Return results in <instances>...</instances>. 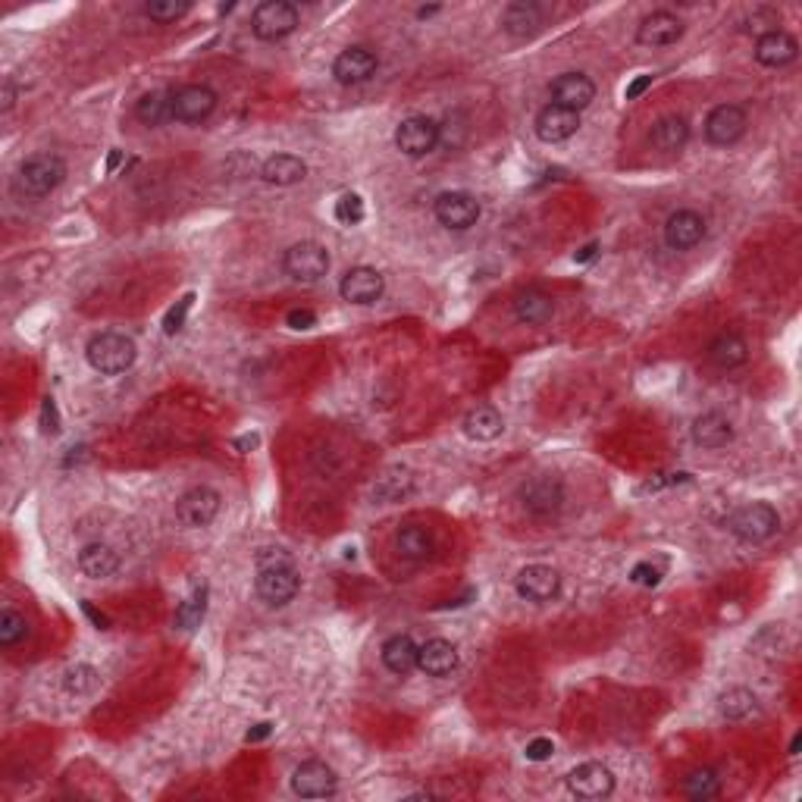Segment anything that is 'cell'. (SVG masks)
I'll return each mask as SVG.
<instances>
[{
  "label": "cell",
  "instance_id": "obj_1",
  "mask_svg": "<svg viewBox=\"0 0 802 802\" xmlns=\"http://www.w3.org/2000/svg\"><path fill=\"white\" fill-rule=\"evenodd\" d=\"M254 568H257L254 589L270 608H282L298 596L301 574L295 568V558L286 549H279V546L261 549L254 558Z\"/></svg>",
  "mask_w": 802,
  "mask_h": 802
},
{
  "label": "cell",
  "instance_id": "obj_2",
  "mask_svg": "<svg viewBox=\"0 0 802 802\" xmlns=\"http://www.w3.org/2000/svg\"><path fill=\"white\" fill-rule=\"evenodd\" d=\"M85 358H88L91 370H98L101 376H120L135 364L138 348L123 333H101L88 342Z\"/></svg>",
  "mask_w": 802,
  "mask_h": 802
},
{
  "label": "cell",
  "instance_id": "obj_3",
  "mask_svg": "<svg viewBox=\"0 0 802 802\" xmlns=\"http://www.w3.org/2000/svg\"><path fill=\"white\" fill-rule=\"evenodd\" d=\"M66 179V160L57 154H32L16 173V188L26 198H44Z\"/></svg>",
  "mask_w": 802,
  "mask_h": 802
},
{
  "label": "cell",
  "instance_id": "obj_4",
  "mask_svg": "<svg viewBox=\"0 0 802 802\" xmlns=\"http://www.w3.org/2000/svg\"><path fill=\"white\" fill-rule=\"evenodd\" d=\"M777 527H781V514H777L768 502H749L727 517V530L740 542H749V546L752 542L771 539L777 533Z\"/></svg>",
  "mask_w": 802,
  "mask_h": 802
},
{
  "label": "cell",
  "instance_id": "obj_5",
  "mask_svg": "<svg viewBox=\"0 0 802 802\" xmlns=\"http://www.w3.org/2000/svg\"><path fill=\"white\" fill-rule=\"evenodd\" d=\"M298 29V7L289 0H264L251 13V32L261 41H282Z\"/></svg>",
  "mask_w": 802,
  "mask_h": 802
},
{
  "label": "cell",
  "instance_id": "obj_6",
  "mask_svg": "<svg viewBox=\"0 0 802 802\" xmlns=\"http://www.w3.org/2000/svg\"><path fill=\"white\" fill-rule=\"evenodd\" d=\"M517 502L533 517H552L564 505V483L552 474H539L517 489Z\"/></svg>",
  "mask_w": 802,
  "mask_h": 802
},
{
  "label": "cell",
  "instance_id": "obj_7",
  "mask_svg": "<svg viewBox=\"0 0 802 802\" xmlns=\"http://www.w3.org/2000/svg\"><path fill=\"white\" fill-rule=\"evenodd\" d=\"M442 138V126L430 116H408L401 120V126L395 129V148L405 157H427L436 151Z\"/></svg>",
  "mask_w": 802,
  "mask_h": 802
},
{
  "label": "cell",
  "instance_id": "obj_8",
  "mask_svg": "<svg viewBox=\"0 0 802 802\" xmlns=\"http://www.w3.org/2000/svg\"><path fill=\"white\" fill-rule=\"evenodd\" d=\"M282 270L295 282H317L329 273V251L320 242H298L282 254Z\"/></svg>",
  "mask_w": 802,
  "mask_h": 802
},
{
  "label": "cell",
  "instance_id": "obj_9",
  "mask_svg": "<svg viewBox=\"0 0 802 802\" xmlns=\"http://www.w3.org/2000/svg\"><path fill=\"white\" fill-rule=\"evenodd\" d=\"M220 492L217 489H210V486H195V489H188L185 495H179V502H176V517L185 524V527H192V530H201V527H210L214 524V517L220 514Z\"/></svg>",
  "mask_w": 802,
  "mask_h": 802
},
{
  "label": "cell",
  "instance_id": "obj_10",
  "mask_svg": "<svg viewBox=\"0 0 802 802\" xmlns=\"http://www.w3.org/2000/svg\"><path fill=\"white\" fill-rule=\"evenodd\" d=\"M433 214L445 229H458L461 232V229L477 226L483 207L470 192H442L433 201Z\"/></svg>",
  "mask_w": 802,
  "mask_h": 802
},
{
  "label": "cell",
  "instance_id": "obj_11",
  "mask_svg": "<svg viewBox=\"0 0 802 802\" xmlns=\"http://www.w3.org/2000/svg\"><path fill=\"white\" fill-rule=\"evenodd\" d=\"M217 91L210 85H182L173 91V120L179 123H204L217 110Z\"/></svg>",
  "mask_w": 802,
  "mask_h": 802
},
{
  "label": "cell",
  "instance_id": "obj_12",
  "mask_svg": "<svg viewBox=\"0 0 802 802\" xmlns=\"http://www.w3.org/2000/svg\"><path fill=\"white\" fill-rule=\"evenodd\" d=\"M514 589L524 602L542 605L552 602L561 593V574L549 564H527V568L514 577Z\"/></svg>",
  "mask_w": 802,
  "mask_h": 802
},
{
  "label": "cell",
  "instance_id": "obj_13",
  "mask_svg": "<svg viewBox=\"0 0 802 802\" xmlns=\"http://www.w3.org/2000/svg\"><path fill=\"white\" fill-rule=\"evenodd\" d=\"M292 790L301 796V799H326V796H336L339 790V777L336 771L329 768L326 762H301L292 774Z\"/></svg>",
  "mask_w": 802,
  "mask_h": 802
},
{
  "label": "cell",
  "instance_id": "obj_14",
  "mask_svg": "<svg viewBox=\"0 0 802 802\" xmlns=\"http://www.w3.org/2000/svg\"><path fill=\"white\" fill-rule=\"evenodd\" d=\"M746 126H749V120H746V110L740 104H718L709 116H705V138L718 148H727L743 138Z\"/></svg>",
  "mask_w": 802,
  "mask_h": 802
},
{
  "label": "cell",
  "instance_id": "obj_15",
  "mask_svg": "<svg viewBox=\"0 0 802 802\" xmlns=\"http://www.w3.org/2000/svg\"><path fill=\"white\" fill-rule=\"evenodd\" d=\"M386 292V276L373 267H351L342 282H339V295L348 301V304H376Z\"/></svg>",
  "mask_w": 802,
  "mask_h": 802
},
{
  "label": "cell",
  "instance_id": "obj_16",
  "mask_svg": "<svg viewBox=\"0 0 802 802\" xmlns=\"http://www.w3.org/2000/svg\"><path fill=\"white\" fill-rule=\"evenodd\" d=\"M568 790L577 799H605L615 793V774L602 762H583L568 774Z\"/></svg>",
  "mask_w": 802,
  "mask_h": 802
},
{
  "label": "cell",
  "instance_id": "obj_17",
  "mask_svg": "<svg viewBox=\"0 0 802 802\" xmlns=\"http://www.w3.org/2000/svg\"><path fill=\"white\" fill-rule=\"evenodd\" d=\"M376 66H380V57L370 47H345L333 63V76L339 85H364L376 76Z\"/></svg>",
  "mask_w": 802,
  "mask_h": 802
},
{
  "label": "cell",
  "instance_id": "obj_18",
  "mask_svg": "<svg viewBox=\"0 0 802 802\" xmlns=\"http://www.w3.org/2000/svg\"><path fill=\"white\" fill-rule=\"evenodd\" d=\"M577 129H580V113L568 107L549 104L536 113V135L539 141H546V145H561V141L577 135Z\"/></svg>",
  "mask_w": 802,
  "mask_h": 802
},
{
  "label": "cell",
  "instance_id": "obj_19",
  "mask_svg": "<svg viewBox=\"0 0 802 802\" xmlns=\"http://www.w3.org/2000/svg\"><path fill=\"white\" fill-rule=\"evenodd\" d=\"M705 239V220L696 210H674L665 223V245L671 251H690Z\"/></svg>",
  "mask_w": 802,
  "mask_h": 802
},
{
  "label": "cell",
  "instance_id": "obj_20",
  "mask_svg": "<svg viewBox=\"0 0 802 802\" xmlns=\"http://www.w3.org/2000/svg\"><path fill=\"white\" fill-rule=\"evenodd\" d=\"M542 22H546V7L533 4V0H514L502 13V29L511 38H533L542 29Z\"/></svg>",
  "mask_w": 802,
  "mask_h": 802
},
{
  "label": "cell",
  "instance_id": "obj_21",
  "mask_svg": "<svg viewBox=\"0 0 802 802\" xmlns=\"http://www.w3.org/2000/svg\"><path fill=\"white\" fill-rule=\"evenodd\" d=\"M552 98H555L552 104L568 107V110L580 113L583 107L593 104V98H596V85H593V79L583 76V73H564V76H558V79L552 82Z\"/></svg>",
  "mask_w": 802,
  "mask_h": 802
},
{
  "label": "cell",
  "instance_id": "obj_22",
  "mask_svg": "<svg viewBox=\"0 0 802 802\" xmlns=\"http://www.w3.org/2000/svg\"><path fill=\"white\" fill-rule=\"evenodd\" d=\"M680 35H683V22L668 10L649 13L640 22V29H636V41L643 47H668V44H677Z\"/></svg>",
  "mask_w": 802,
  "mask_h": 802
},
{
  "label": "cell",
  "instance_id": "obj_23",
  "mask_svg": "<svg viewBox=\"0 0 802 802\" xmlns=\"http://www.w3.org/2000/svg\"><path fill=\"white\" fill-rule=\"evenodd\" d=\"M799 54V44L790 32H781V29H774V32H765L759 41H756V60L768 69H781L787 63H793Z\"/></svg>",
  "mask_w": 802,
  "mask_h": 802
},
{
  "label": "cell",
  "instance_id": "obj_24",
  "mask_svg": "<svg viewBox=\"0 0 802 802\" xmlns=\"http://www.w3.org/2000/svg\"><path fill=\"white\" fill-rule=\"evenodd\" d=\"M417 668L427 677H448L458 668V649L448 640H427L417 649Z\"/></svg>",
  "mask_w": 802,
  "mask_h": 802
},
{
  "label": "cell",
  "instance_id": "obj_25",
  "mask_svg": "<svg viewBox=\"0 0 802 802\" xmlns=\"http://www.w3.org/2000/svg\"><path fill=\"white\" fill-rule=\"evenodd\" d=\"M693 442L702 448H724L734 442V423L718 411H705L693 420Z\"/></svg>",
  "mask_w": 802,
  "mask_h": 802
},
{
  "label": "cell",
  "instance_id": "obj_26",
  "mask_svg": "<svg viewBox=\"0 0 802 802\" xmlns=\"http://www.w3.org/2000/svg\"><path fill=\"white\" fill-rule=\"evenodd\" d=\"M79 571L91 580H107L120 571V555L107 542H88L79 552Z\"/></svg>",
  "mask_w": 802,
  "mask_h": 802
},
{
  "label": "cell",
  "instance_id": "obj_27",
  "mask_svg": "<svg viewBox=\"0 0 802 802\" xmlns=\"http://www.w3.org/2000/svg\"><path fill=\"white\" fill-rule=\"evenodd\" d=\"M461 430L470 442H492L505 433V417L492 405H477L461 423Z\"/></svg>",
  "mask_w": 802,
  "mask_h": 802
},
{
  "label": "cell",
  "instance_id": "obj_28",
  "mask_svg": "<svg viewBox=\"0 0 802 802\" xmlns=\"http://www.w3.org/2000/svg\"><path fill=\"white\" fill-rule=\"evenodd\" d=\"M304 176H308V163L295 154H273L270 160H264L261 167V179L267 185H276V188H289V185H298Z\"/></svg>",
  "mask_w": 802,
  "mask_h": 802
},
{
  "label": "cell",
  "instance_id": "obj_29",
  "mask_svg": "<svg viewBox=\"0 0 802 802\" xmlns=\"http://www.w3.org/2000/svg\"><path fill=\"white\" fill-rule=\"evenodd\" d=\"M555 314V301L542 289H524L514 295V317L527 326H542L549 323Z\"/></svg>",
  "mask_w": 802,
  "mask_h": 802
},
{
  "label": "cell",
  "instance_id": "obj_30",
  "mask_svg": "<svg viewBox=\"0 0 802 802\" xmlns=\"http://www.w3.org/2000/svg\"><path fill=\"white\" fill-rule=\"evenodd\" d=\"M417 643L411 640L408 633H395L386 640L383 646V665L398 674V677H408L411 671H417Z\"/></svg>",
  "mask_w": 802,
  "mask_h": 802
},
{
  "label": "cell",
  "instance_id": "obj_31",
  "mask_svg": "<svg viewBox=\"0 0 802 802\" xmlns=\"http://www.w3.org/2000/svg\"><path fill=\"white\" fill-rule=\"evenodd\" d=\"M709 361L721 370H734L749 361V345L740 333H721L709 345Z\"/></svg>",
  "mask_w": 802,
  "mask_h": 802
},
{
  "label": "cell",
  "instance_id": "obj_32",
  "mask_svg": "<svg viewBox=\"0 0 802 802\" xmlns=\"http://www.w3.org/2000/svg\"><path fill=\"white\" fill-rule=\"evenodd\" d=\"M649 141H652L658 151L674 154V151H680L690 141V123L683 120V116H674V113L671 116H662V120L652 126Z\"/></svg>",
  "mask_w": 802,
  "mask_h": 802
},
{
  "label": "cell",
  "instance_id": "obj_33",
  "mask_svg": "<svg viewBox=\"0 0 802 802\" xmlns=\"http://www.w3.org/2000/svg\"><path fill=\"white\" fill-rule=\"evenodd\" d=\"M395 549H398L401 558H408V561H427L436 552V542H433V536L423 530V527H414L411 524V527H401L398 530Z\"/></svg>",
  "mask_w": 802,
  "mask_h": 802
},
{
  "label": "cell",
  "instance_id": "obj_34",
  "mask_svg": "<svg viewBox=\"0 0 802 802\" xmlns=\"http://www.w3.org/2000/svg\"><path fill=\"white\" fill-rule=\"evenodd\" d=\"M414 489V477H411V470L408 467H392L386 470V474L376 480L373 486V495L380 499L383 505H392V502H401L405 495Z\"/></svg>",
  "mask_w": 802,
  "mask_h": 802
},
{
  "label": "cell",
  "instance_id": "obj_35",
  "mask_svg": "<svg viewBox=\"0 0 802 802\" xmlns=\"http://www.w3.org/2000/svg\"><path fill=\"white\" fill-rule=\"evenodd\" d=\"M718 712L727 721H746L752 715H759V699H756V693H752V690L734 687V690H727L718 699Z\"/></svg>",
  "mask_w": 802,
  "mask_h": 802
},
{
  "label": "cell",
  "instance_id": "obj_36",
  "mask_svg": "<svg viewBox=\"0 0 802 802\" xmlns=\"http://www.w3.org/2000/svg\"><path fill=\"white\" fill-rule=\"evenodd\" d=\"M135 116L145 126H163L167 120H173V94L167 91H151L135 104Z\"/></svg>",
  "mask_w": 802,
  "mask_h": 802
},
{
  "label": "cell",
  "instance_id": "obj_37",
  "mask_svg": "<svg viewBox=\"0 0 802 802\" xmlns=\"http://www.w3.org/2000/svg\"><path fill=\"white\" fill-rule=\"evenodd\" d=\"M718 793H721V777L715 768H696L687 774V781H683V796L693 802L715 799Z\"/></svg>",
  "mask_w": 802,
  "mask_h": 802
},
{
  "label": "cell",
  "instance_id": "obj_38",
  "mask_svg": "<svg viewBox=\"0 0 802 802\" xmlns=\"http://www.w3.org/2000/svg\"><path fill=\"white\" fill-rule=\"evenodd\" d=\"M204 615H207V586L195 589V593L188 596L185 602H179L176 615H173V624L179 630H195V627H201Z\"/></svg>",
  "mask_w": 802,
  "mask_h": 802
},
{
  "label": "cell",
  "instance_id": "obj_39",
  "mask_svg": "<svg viewBox=\"0 0 802 802\" xmlns=\"http://www.w3.org/2000/svg\"><path fill=\"white\" fill-rule=\"evenodd\" d=\"M29 633H32V627H29L26 618L19 615V611H13V608L0 611V646H7V649L19 646Z\"/></svg>",
  "mask_w": 802,
  "mask_h": 802
},
{
  "label": "cell",
  "instance_id": "obj_40",
  "mask_svg": "<svg viewBox=\"0 0 802 802\" xmlns=\"http://www.w3.org/2000/svg\"><path fill=\"white\" fill-rule=\"evenodd\" d=\"M98 683H101V674L94 671L91 665H76V668H69L66 677H63L66 693H73V696H91L94 690H98Z\"/></svg>",
  "mask_w": 802,
  "mask_h": 802
},
{
  "label": "cell",
  "instance_id": "obj_41",
  "mask_svg": "<svg viewBox=\"0 0 802 802\" xmlns=\"http://www.w3.org/2000/svg\"><path fill=\"white\" fill-rule=\"evenodd\" d=\"M188 10H192V4H188V0H148V4H145V16L151 22H160V26L182 19Z\"/></svg>",
  "mask_w": 802,
  "mask_h": 802
},
{
  "label": "cell",
  "instance_id": "obj_42",
  "mask_svg": "<svg viewBox=\"0 0 802 802\" xmlns=\"http://www.w3.org/2000/svg\"><path fill=\"white\" fill-rule=\"evenodd\" d=\"M364 214H367V210H364V198L358 192H345L336 201V220L342 226H358L364 220Z\"/></svg>",
  "mask_w": 802,
  "mask_h": 802
},
{
  "label": "cell",
  "instance_id": "obj_43",
  "mask_svg": "<svg viewBox=\"0 0 802 802\" xmlns=\"http://www.w3.org/2000/svg\"><path fill=\"white\" fill-rule=\"evenodd\" d=\"M192 304H195V295L188 292V295H182L173 308L167 311V317H163V333L167 336H176L179 329L185 326V317H188V311H192Z\"/></svg>",
  "mask_w": 802,
  "mask_h": 802
},
{
  "label": "cell",
  "instance_id": "obj_44",
  "mask_svg": "<svg viewBox=\"0 0 802 802\" xmlns=\"http://www.w3.org/2000/svg\"><path fill=\"white\" fill-rule=\"evenodd\" d=\"M630 580H633L636 586H649V589H652V586L662 583V571H658L655 564H649V561H640V564H636V568L630 571Z\"/></svg>",
  "mask_w": 802,
  "mask_h": 802
},
{
  "label": "cell",
  "instance_id": "obj_45",
  "mask_svg": "<svg viewBox=\"0 0 802 802\" xmlns=\"http://www.w3.org/2000/svg\"><path fill=\"white\" fill-rule=\"evenodd\" d=\"M552 752H555V743H552L549 737H536V740L527 743L524 756H527L530 762H546V759L552 756Z\"/></svg>",
  "mask_w": 802,
  "mask_h": 802
},
{
  "label": "cell",
  "instance_id": "obj_46",
  "mask_svg": "<svg viewBox=\"0 0 802 802\" xmlns=\"http://www.w3.org/2000/svg\"><path fill=\"white\" fill-rule=\"evenodd\" d=\"M289 326L292 329H311L317 323V314L314 311H289Z\"/></svg>",
  "mask_w": 802,
  "mask_h": 802
},
{
  "label": "cell",
  "instance_id": "obj_47",
  "mask_svg": "<svg viewBox=\"0 0 802 802\" xmlns=\"http://www.w3.org/2000/svg\"><path fill=\"white\" fill-rule=\"evenodd\" d=\"M649 85H652V76H636V79H633V82L627 85V91H624V98H627V101H636V98H640V94H643V91H646Z\"/></svg>",
  "mask_w": 802,
  "mask_h": 802
},
{
  "label": "cell",
  "instance_id": "obj_48",
  "mask_svg": "<svg viewBox=\"0 0 802 802\" xmlns=\"http://www.w3.org/2000/svg\"><path fill=\"white\" fill-rule=\"evenodd\" d=\"M4 94H0V110L4 113H10L13 110V104H16V88H13V82L10 79H4V88H0Z\"/></svg>",
  "mask_w": 802,
  "mask_h": 802
},
{
  "label": "cell",
  "instance_id": "obj_49",
  "mask_svg": "<svg viewBox=\"0 0 802 802\" xmlns=\"http://www.w3.org/2000/svg\"><path fill=\"white\" fill-rule=\"evenodd\" d=\"M596 254H599V242H589V245H583V248L574 254V261H577V264H589Z\"/></svg>",
  "mask_w": 802,
  "mask_h": 802
},
{
  "label": "cell",
  "instance_id": "obj_50",
  "mask_svg": "<svg viewBox=\"0 0 802 802\" xmlns=\"http://www.w3.org/2000/svg\"><path fill=\"white\" fill-rule=\"evenodd\" d=\"M270 730H273V727H270L267 721H264V724H254V730H248V737H245V740H248V743H257V740L270 737Z\"/></svg>",
  "mask_w": 802,
  "mask_h": 802
},
{
  "label": "cell",
  "instance_id": "obj_51",
  "mask_svg": "<svg viewBox=\"0 0 802 802\" xmlns=\"http://www.w3.org/2000/svg\"><path fill=\"white\" fill-rule=\"evenodd\" d=\"M82 611H85V615H88L94 624H98V630H107V618H104V615H98V611L91 608V602H82Z\"/></svg>",
  "mask_w": 802,
  "mask_h": 802
},
{
  "label": "cell",
  "instance_id": "obj_52",
  "mask_svg": "<svg viewBox=\"0 0 802 802\" xmlns=\"http://www.w3.org/2000/svg\"><path fill=\"white\" fill-rule=\"evenodd\" d=\"M433 13H439V7H420V10H417L420 19H427V16H433Z\"/></svg>",
  "mask_w": 802,
  "mask_h": 802
},
{
  "label": "cell",
  "instance_id": "obj_53",
  "mask_svg": "<svg viewBox=\"0 0 802 802\" xmlns=\"http://www.w3.org/2000/svg\"><path fill=\"white\" fill-rule=\"evenodd\" d=\"M799 743H802V737H793V743H790V752L796 756V749H799Z\"/></svg>",
  "mask_w": 802,
  "mask_h": 802
}]
</instances>
